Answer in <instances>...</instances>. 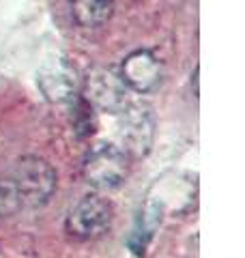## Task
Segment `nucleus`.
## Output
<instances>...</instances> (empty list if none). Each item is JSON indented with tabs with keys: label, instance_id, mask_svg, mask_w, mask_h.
Listing matches in <instances>:
<instances>
[{
	"label": "nucleus",
	"instance_id": "39448f33",
	"mask_svg": "<svg viewBox=\"0 0 245 258\" xmlns=\"http://www.w3.org/2000/svg\"><path fill=\"white\" fill-rule=\"evenodd\" d=\"M155 116L146 103H129L120 112L118 140L122 151L134 157H144L153 147Z\"/></svg>",
	"mask_w": 245,
	"mask_h": 258
},
{
	"label": "nucleus",
	"instance_id": "20e7f679",
	"mask_svg": "<svg viewBox=\"0 0 245 258\" xmlns=\"http://www.w3.org/2000/svg\"><path fill=\"white\" fill-rule=\"evenodd\" d=\"M112 224V205L101 196H84L69 211L65 220V230L73 239L91 241L101 237Z\"/></svg>",
	"mask_w": 245,
	"mask_h": 258
},
{
	"label": "nucleus",
	"instance_id": "f03ea898",
	"mask_svg": "<svg viewBox=\"0 0 245 258\" xmlns=\"http://www.w3.org/2000/svg\"><path fill=\"white\" fill-rule=\"evenodd\" d=\"M84 179L99 191H112L125 183L129 174V155L114 144H97L84 159Z\"/></svg>",
	"mask_w": 245,
	"mask_h": 258
},
{
	"label": "nucleus",
	"instance_id": "423d86ee",
	"mask_svg": "<svg viewBox=\"0 0 245 258\" xmlns=\"http://www.w3.org/2000/svg\"><path fill=\"white\" fill-rule=\"evenodd\" d=\"M37 84L47 101L71 103L76 97H80L82 80L73 64H69L65 58H58L43 64V69L37 76Z\"/></svg>",
	"mask_w": 245,
	"mask_h": 258
},
{
	"label": "nucleus",
	"instance_id": "f257e3e1",
	"mask_svg": "<svg viewBox=\"0 0 245 258\" xmlns=\"http://www.w3.org/2000/svg\"><path fill=\"white\" fill-rule=\"evenodd\" d=\"M56 191V170L45 159L26 155L15 161L11 174L0 181V215L20 209H39Z\"/></svg>",
	"mask_w": 245,
	"mask_h": 258
},
{
	"label": "nucleus",
	"instance_id": "7ed1b4c3",
	"mask_svg": "<svg viewBox=\"0 0 245 258\" xmlns=\"http://www.w3.org/2000/svg\"><path fill=\"white\" fill-rule=\"evenodd\" d=\"M84 99L103 112L120 114L129 106V88L114 67H95L84 80Z\"/></svg>",
	"mask_w": 245,
	"mask_h": 258
},
{
	"label": "nucleus",
	"instance_id": "6e6552de",
	"mask_svg": "<svg viewBox=\"0 0 245 258\" xmlns=\"http://www.w3.org/2000/svg\"><path fill=\"white\" fill-rule=\"evenodd\" d=\"M71 13L82 28H99L112 18L114 0H71Z\"/></svg>",
	"mask_w": 245,
	"mask_h": 258
},
{
	"label": "nucleus",
	"instance_id": "0eeeda50",
	"mask_svg": "<svg viewBox=\"0 0 245 258\" xmlns=\"http://www.w3.org/2000/svg\"><path fill=\"white\" fill-rule=\"evenodd\" d=\"M118 74L129 91L149 93L159 86L163 78V64L151 50H136L125 56Z\"/></svg>",
	"mask_w": 245,
	"mask_h": 258
}]
</instances>
